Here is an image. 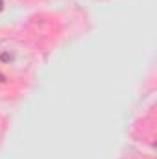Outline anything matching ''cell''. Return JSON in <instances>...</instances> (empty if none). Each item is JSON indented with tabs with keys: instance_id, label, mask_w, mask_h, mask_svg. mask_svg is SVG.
<instances>
[{
	"instance_id": "1",
	"label": "cell",
	"mask_w": 157,
	"mask_h": 159,
	"mask_svg": "<svg viewBox=\"0 0 157 159\" xmlns=\"http://www.w3.org/2000/svg\"><path fill=\"white\" fill-rule=\"evenodd\" d=\"M2 7H4V2H2V0H0V11H2Z\"/></svg>"
},
{
	"instance_id": "2",
	"label": "cell",
	"mask_w": 157,
	"mask_h": 159,
	"mask_svg": "<svg viewBox=\"0 0 157 159\" xmlns=\"http://www.w3.org/2000/svg\"><path fill=\"white\" fill-rule=\"evenodd\" d=\"M0 81H4V76H2V74H0Z\"/></svg>"
}]
</instances>
